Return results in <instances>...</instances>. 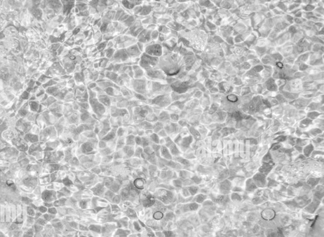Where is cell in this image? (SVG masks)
I'll list each match as a JSON object with an SVG mask.
<instances>
[{"mask_svg":"<svg viewBox=\"0 0 324 237\" xmlns=\"http://www.w3.org/2000/svg\"><path fill=\"white\" fill-rule=\"evenodd\" d=\"M159 58V57L151 56L145 52H143L140 56L139 65L144 71L154 69L157 67Z\"/></svg>","mask_w":324,"mask_h":237,"instance_id":"cell-2","label":"cell"},{"mask_svg":"<svg viewBox=\"0 0 324 237\" xmlns=\"http://www.w3.org/2000/svg\"><path fill=\"white\" fill-rule=\"evenodd\" d=\"M188 191L189 192L191 195L194 196L197 194V192L199 191V188L196 186H190L188 188Z\"/></svg>","mask_w":324,"mask_h":237,"instance_id":"cell-43","label":"cell"},{"mask_svg":"<svg viewBox=\"0 0 324 237\" xmlns=\"http://www.w3.org/2000/svg\"><path fill=\"white\" fill-rule=\"evenodd\" d=\"M136 20H137L136 17L135 16V15H134V14H132V15H130V16L126 20L124 21V22H122V23L124 24V26H125V27L127 28H130V27L132 26V25H134V23L136 22Z\"/></svg>","mask_w":324,"mask_h":237,"instance_id":"cell-22","label":"cell"},{"mask_svg":"<svg viewBox=\"0 0 324 237\" xmlns=\"http://www.w3.org/2000/svg\"><path fill=\"white\" fill-rule=\"evenodd\" d=\"M145 77L149 80L154 81H166L167 75L163 71L157 67L145 71Z\"/></svg>","mask_w":324,"mask_h":237,"instance_id":"cell-7","label":"cell"},{"mask_svg":"<svg viewBox=\"0 0 324 237\" xmlns=\"http://www.w3.org/2000/svg\"><path fill=\"white\" fill-rule=\"evenodd\" d=\"M126 51L130 59H134V58L140 57V56L142 54V52L139 51L136 43L127 48Z\"/></svg>","mask_w":324,"mask_h":237,"instance_id":"cell-12","label":"cell"},{"mask_svg":"<svg viewBox=\"0 0 324 237\" xmlns=\"http://www.w3.org/2000/svg\"><path fill=\"white\" fill-rule=\"evenodd\" d=\"M115 36H115V34H113V33H105V34L103 35V41H106V42L112 41L113 40V38H115Z\"/></svg>","mask_w":324,"mask_h":237,"instance_id":"cell-39","label":"cell"},{"mask_svg":"<svg viewBox=\"0 0 324 237\" xmlns=\"http://www.w3.org/2000/svg\"><path fill=\"white\" fill-rule=\"evenodd\" d=\"M107 43L108 42L106 41H102L100 43H98L97 45H96V48H97V50L98 52H102V51H104L106 50V46H107Z\"/></svg>","mask_w":324,"mask_h":237,"instance_id":"cell-35","label":"cell"},{"mask_svg":"<svg viewBox=\"0 0 324 237\" xmlns=\"http://www.w3.org/2000/svg\"><path fill=\"white\" fill-rule=\"evenodd\" d=\"M92 171L94 172V173H95L96 174H99L101 172V169L98 167H93V168H92Z\"/></svg>","mask_w":324,"mask_h":237,"instance_id":"cell-63","label":"cell"},{"mask_svg":"<svg viewBox=\"0 0 324 237\" xmlns=\"http://www.w3.org/2000/svg\"><path fill=\"white\" fill-rule=\"evenodd\" d=\"M97 99L98 101L101 104H102L105 107L110 108V106L112 105V103H111L110 97L106 95L105 91L99 93L97 94Z\"/></svg>","mask_w":324,"mask_h":237,"instance_id":"cell-13","label":"cell"},{"mask_svg":"<svg viewBox=\"0 0 324 237\" xmlns=\"http://www.w3.org/2000/svg\"><path fill=\"white\" fill-rule=\"evenodd\" d=\"M158 121L161 122L163 124H166L170 121V113L168 111L163 110L158 116Z\"/></svg>","mask_w":324,"mask_h":237,"instance_id":"cell-18","label":"cell"},{"mask_svg":"<svg viewBox=\"0 0 324 237\" xmlns=\"http://www.w3.org/2000/svg\"><path fill=\"white\" fill-rule=\"evenodd\" d=\"M159 151H160L161 156L163 158H165L166 159H172V154H170V151H169V149H168V148L166 147L165 146H161L160 149H159Z\"/></svg>","mask_w":324,"mask_h":237,"instance_id":"cell-21","label":"cell"},{"mask_svg":"<svg viewBox=\"0 0 324 237\" xmlns=\"http://www.w3.org/2000/svg\"><path fill=\"white\" fill-rule=\"evenodd\" d=\"M159 32L157 30H153L151 31V41H155L157 42V40H158V36H159Z\"/></svg>","mask_w":324,"mask_h":237,"instance_id":"cell-41","label":"cell"},{"mask_svg":"<svg viewBox=\"0 0 324 237\" xmlns=\"http://www.w3.org/2000/svg\"><path fill=\"white\" fill-rule=\"evenodd\" d=\"M97 86H98V85H97V83H96V82H94V81H91V82H89V83H88V84L86 85L87 88L90 89V90H93Z\"/></svg>","mask_w":324,"mask_h":237,"instance_id":"cell-53","label":"cell"},{"mask_svg":"<svg viewBox=\"0 0 324 237\" xmlns=\"http://www.w3.org/2000/svg\"><path fill=\"white\" fill-rule=\"evenodd\" d=\"M74 80L75 81V83L77 84H79V85H81V84H84L85 85V78H84V73H83V71H82L79 72H75L74 73Z\"/></svg>","mask_w":324,"mask_h":237,"instance_id":"cell-20","label":"cell"},{"mask_svg":"<svg viewBox=\"0 0 324 237\" xmlns=\"http://www.w3.org/2000/svg\"><path fill=\"white\" fill-rule=\"evenodd\" d=\"M154 195L157 197L158 199L166 204H170L173 199V193L165 189H158L154 193Z\"/></svg>","mask_w":324,"mask_h":237,"instance_id":"cell-9","label":"cell"},{"mask_svg":"<svg viewBox=\"0 0 324 237\" xmlns=\"http://www.w3.org/2000/svg\"><path fill=\"white\" fill-rule=\"evenodd\" d=\"M77 103H78L80 108L83 109L84 110H86L87 111H89V109L91 108L89 101L88 102H78V101H77Z\"/></svg>","mask_w":324,"mask_h":237,"instance_id":"cell-45","label":"cell"},{"mask_svg":"<svg viewBox=\"0 0 324 237\" xmlns=\"http://www.w3.org/2000/svg\"><path fill=\"white\" fill-rule=\"evenodd\" d=\"M105 197L106 198V199L108 200H110V201H112V199L113 198L115 194L114 193L111 191H106V192L105 193Z\"/></svg>","mask_w":324,"mask_h":237,"instance_id":"cell-44","label":"cell"},{"mask_svg":"<svg viewBox=\"0 0 324 237\" xmlns=\"http://www.w3.org/2000/svg\"><path fill=\"white\" fill-rule=\"evenodd\" d=\"M173 182V186H175L176 187L180 188L182 186V182H181L179 180H174Z\"/></svg>","mask_w":324,"mask_h":237,"instance_id":"cell-59","label":"cell"},{"mask_svg":"<svg viewBox=\"0 0 324 237\" xmlns=\"http://www.w3.org/2000/svg\"><path fill=\"white\" fill-rule=\"evenodd\" d=\"M157 134L158 135V136L159 137V138H166L167 136H168L167 134L166 133L165 130H164V129L161 130L160 131H159Z\"/></svg>","mask_w":324,"mask_h":237,"instance_id":"cell-58","label":"cell"},{"mask_svg":"<svg viewBox=\"0 0 324 237\" xmlns=\"http://www.w3.org/2000/svg\"><path fill=\"white\" fill-rule=\"evenodd\" d=\"M205 199H206V196L204 194L197 195L196 197L195 198V199L196 200V202L197 203H201L205 201Z\"/></svg>","mask_w":324,"mask_h":237,"instance_id":"cell-47","label":"cell"},{"mask_svg":"<svg viewBox=\"0 0 324 237\" xmlns=\"http://www.w3.org/2000/svg\"><path fill=\"white\" fill-rule=\"evenodd\" d=\"M125 12V9H124L122 7H121L119 9H118L117 11L115 12V17H114V19H113V22H115V21H118V19L120 18V17L122 15V14Z\"/></svg>","mask_w":324,"mask_h":237,"instance_id":"cell-34","label":"cell"},{"mask_svg":"<svg viewBox=\"0 0 324 237\" xmlns=\"http://www.w3.org/2000/svg\"><path fill=\"white\" fill-rule=\"evenodd\" d=\"M120 66H121V64H115L114 67H113V72H116V73L118 74V70H119L120 67Z\"/></svg>","mask_w":324,"mask_h":237,"instance_id":"cell-62","label":"cell"},{"mask_svg":"<svg viewBox=\"0 0 324 237\" xmlns=\"http://www.w3.org/2000/svg\"><path fill=\"white\" fill-rule=\"evenodd\" d=\"M136 44L139 48V51H141L142 53H143L144 52V49H145V47H146V44L144 43H142V42H137Z\"/></svg>","mask_w":324,"mask_h":237,"instance_id":"cell-54","label":"cell"},{"mask_svg":"<svg viewBox=\"0 0 324 237\" xmlns=\"http://www.w3.org/2000/svg\"><path fill=\"white\" fill-rule=\"evenodd\" d=\"M125 133V129L124 127H119L117 130V136L118 137L124 136Z\"/></svg>","mask_w":324,"mask_h":237,"instance_id":"cell-46","label":"cell"},{"mask_svg":"<svg viewBox=\"0 0 324 237\" xmlns=\"http://www.w3.org/2000/svg\"><path fill=\"white\" fill-rule=\"evenodd\" d=\"M149 139H150L151 143H156V144H159V137L158 136V135L156 133H153L150 136H149Z\"/></svg>","mask_w":324,"mask_h":237,"instance_id":"cell-40","label":"cell"},{"mask_svg":"<svg viewBox=\"0 0 324 237\" xmlns=\"http://www.w3.org/2000/svg\"><path fill=\"white\" fill-rule=\"evenodd\" d=\"M163 128H164V124L161 122L157 121L155 123L153 124L152 130L154 133L158 134L161 130L163 129Z\"/></svg>","mask_w":324,"mask_h":237,"instance_id":"cell-28","label":"cell"},{"mask_svg":"<svg viewBox=\"0 0 324 237\" xmlns=\"http://www.w3.org/2000/svg\"><path fill=\"white\" fill-rule=\"evenodd\" d=\"M145 120L152 124L155 123L156 122L158 121V117L155 114H154L153 112H150L146 116V117H145Z\"/></svg>","mask_w":324,"mask_h":237,"instance_id":"cell-26","label":"cell"},{"mask_svg":"<svg viewBox=\"0 0 324 237\" xmlns=\"http://www.w3.org/2000/svg\"><path fill=\"white\" fill-rule=\"evenodd\" d=\"M132 68L134 72L133 79H140L145 76V71L139 66V65L132 66Z\"/></svg>","mask_w":324,"mask_h":237,"instance_id":"cell-16","label":"cell"},{"mask_svg":"<svg viewBox=\"0 0 324 237\" xmlns=\"http://www.w3.org/2000/svg\"><path fill=\"white\" fill-rule=\"evenodd\" d=\"M116 49H114V48H111V49H106L105 51V57L107 58V59H108L109 60L112 58L114 54V53L115 52Z\"/></svg>","mask_w":324,"mask_h":237,"instance_id":"cell-37","label":"cell"},{"mask_svg":"<svg viewBox=\"0 0 324 237\" xmlns=\"http://www.w3.org/2000/svg\"><path fill=\"white\" fill-rule=\"evenodd\" d=\"M151 30H149L146 28H144L143 30L139 33L138 36L136 37V39L138 42H142L146 44V43L150 42L151 39Z\"/></svg>","mask_w":324,"mask_h":237,"instance_id":"cell-11","label":"cell"},{"mask_svg":"<svg viewBox=\"0 0 324 237\" xmlns=\"http://www.w3.org/2000/svg\"><path fill=\"white\" fill-rule=\"evenodd\" d=\"M179 115H178L176 113H170V120L172 121H173L172 122H175L176 121H177L179 119Z\"/></svg>","mask_w":324,"mask_h":237,"instance_id":"cell-50","label":"cell"},{"mask_svg":"<svg viewBox=\"0 0 324 237\" xmlns=\"http://www.w3.org/2000/svg\"><path fill=\"white\" fill-rule=\"evenodd\" d=\"M190 172L186 171H181L179 172V176L182 178H187L189 177Z\"/></svg>","mask_w":324,"mask_h":237,"instance_id":"cell-56","label":"cell"},{"mask_svg":"<svg viewBox=\"0 0 324 237\" xmlns=\"http://www.w3.org/2000/svg\"><path fill=\"white\" fill-rule=\"evenodd\" d=\"M135 143L137 145H142V139L141 137L139 136H135Z\"/></svg>","mask_w":324,"mask_h":237,"instance_id":"cell-60","label":"cell"},{"mask_svg":"<svg viewBox=\"0 0 324 237\" xmlns=\"http://www.w3.org/2000/svg\"><path fill=\"white\" fill-rule=\"evenodd\" d=\"M64 4V14L66 17L69 16L71 13V12L75 7V1H62Z\"/></svg>","mask_w":324,"mask_h":237,"instance_id":"cell-17","label":"cell"},{"mask_svg":"<svg viewBox=\"0 0 324 237\" xmlns=\"http://www.w3.org/2000/svg\"><path fill=\"white\" fill-rule=\"evenodd\" d=\"M88 3L89 1H75V7L77 9H78L79 13L80 12L88 10V8H89Z\"/></svg>","mask_w":324,"mask_h":237,"instance_id":"cell-19","label":"cell"},{"mask_svg":"<svg viewBox=\"0 0 324 237\" xmlns=\"http://www.w3.org/2000/svg\"><path fill=\"white\" fill-rule=\"evenodd\" d=\"M143 1H121L120 4L122 8L128 9V10H132V9L138 5H142Z\"/></svg>","mask_w":324,"mask_h":237,"instance_id":"cell-14","label":"cell"},{"mask_svg":"<svg viewBox=\"0 0 324 237\" xmlns=\"http://www.w3.org/2000/svg\"><path fill=\"white\" fill-rule=\"evenodd\" d=\"M113 67H114V65L112 63V62H110L109 65L107 66V67L105 68V70L106 71H113Z\"/></svg>","mask_w":324,"mask_h":237,"instance_id":"cell-61","label":"cell"},{"mask_svg":"<svg viewBox=\"0 0 324 237\" xmlns=\"http://www.w3.org/2000/svg\"><path fill=\"white\" fill-rule=\"evenodd\" d=\"M172 103L170 94L158 95L151 99V105L161 109H167Z\"/></svg>","mask_w":324,"mask_h":237,"instance_id":"cell-4","label":"cell"},{"mask_svg":"<svg viewBox=\"0 0 324 237\" xmlns=\"http://www.w3.org/2000/svg\"><path fill=\"white\" fill-rule=\"evenodd\" d=\"M157 30L159 32V33L167 36L169 33H170L172 30L169 28L167 25H158Z\"/></svg>","mask_w":324,"mask_h":237,"instance_id":"cell-27","label":"cell"},{"mask_svg":"<svg viewBox=\"0 0 324 237\" xmlns=\"http://www.w3.org/2000/svg\"><path fill=\"white\" fill-rule=\"evenodd\" d=\"M114 90L115 88H113V87H108V88L104 90V91L106 95L111 97V96H114Z\"/></svg>","mask_w":324,"mask_h":237,"instance_id":"cell-42","label":"cell"},{"mask_svg":"<svg viewBox=\"0 0 324 237\" xmlns=\"http://www.w3.org/2000/svg\"><path fill=\"white\" fill-rule=\"evenodd\" d=\"M87 90H88L89 99L97 98V93H96L95 91H94L93 90H90V89H88V88H87Z\"/></svg>","mask_w":324,"mask_h":237,"instance_id":"cell-51","label":"cell"},{"mask_svg":"<svg viewBox=\"0 0 324 237\" xmlns=\"http://www.w3.org/2000/svg\"><path fill=\"white\" fill-rule=\"evenodd\" d=\"M130 59L127 54L126 49H118L115 51L113 57L110 59V61L115 64H124Z\"/></svg>","mask_w":324,"mask_h":237,"instance_id":"cell-8","label":"cell"},{"mask_svg":"<svg viewBox=\"0 0 324 237\" xmlns=\"http://www.w3.org/2000/svg\"><path fill=\"white\" fill-rule=\"evenodd\" d=\"M125 144V138L123 137H118V139L116 141V148L117 149H120L121 148H123Z\"/></svg>","mask_w":324,"mask_h":237,"instance_id":"cell-32","label":"cell"},{"mask_svg":"<svg viewBox=\"0 0 324 237\" xmlns=\"http://www.w3.org/2000/svg\"><path fill=\"white\" fill-rule=\"evenodd\" d=\"M163 217V212L162 211H158L154 212V213L153 214V217L155 220H161Z\"/></svg>","mask_w":324,"mask_h":237,"instance_id":"cell-49","label":"cell"},{"mask_svg":"<svg viewBox=\"0 0 324 237\" xmlns=\"http://www.w3.org/2000/svg\"><path fill=\"white\" fill-rule=\"evenodd\" d=\"M144 52L151 56L160 57L163 55V47L158 42L151 41L146 44Z\"/></svg>","mask_w":324,"mask_h":237,"instance_id":"cell-3","label":"cell"},{"mask_svg":"<svg viewBox=\"0 0 324 237\" xmlns=\"http://www.w3.org/2000/svg\"><path fill=\"white\" fill-rule=\"evenodd\" d=\"M121 196H119V195H116V196H114L113 198L112 199V202L114 204H118L120 203V200H121Z\"/></svg>","mask_w":324,"mask_h":237,"instance_id":"cell-55","label":"cell"},{"mask_svg":"<svg viewBox=\"0 0 324 237\" xmlns=\"http://www.w3.org/2000/svg\"><path fill=\"white\" fill-rule=\"evenodd\" d=\"M88 204H89V202L87 200H83L81 201L80 202H79V206L80 207H81L82 209H86L88 208Z\"/></svg>","mask_w":324,"mask_h":237,"instance_id":"cell-52","label":"cell"},{"mask_svg":"<svg viewBox=\"0 0 324 237\" xmlns=\"http://www.w3.org/2000/svg\"><path fill=\"white\" fill-rule=\"evenodd\" d=\"M105 77L106 79H108V80L111 81L113 82V83H115V81H117L118 77V75L117 73H116V72H114L113 71H106L105 72Z\"/></svg>","mask_w":324,"mask_h":237,"instance_id":"cell-24","label":"cell"},{"mask_svg":"<svg viewBox=\"0 0 324 237\" xmlns=\"http://www.w3.org/2000/svg\"><path fill=\"white\" fill-rule=\"evenodd\" d=\"M93 40L94 42V44L95 46L103 41V34L100 32L99 30L93 33Z\"/></svg>","mask_w":324,"mask_h":237,"instance_id":"cell-25","label":"cell"},{"mask_svg":"<svg viewBox=\"0 0 324 237\" xmlns=\"http://www.w3.org/2000/svg\"><path fill=\"white\" fill-rule=\"evenodd\" d=\"M135 136L134 135H132V134H129L128 135V136L125 138V144L127 145V146H134L135 145Z\"/></svg>","mask_w":324,"mask_h":237,"instance_id":"cell-31","label":"cell"},{"mask_svg":"<svg viewBox=\"0 0 324 237\" xmlns=\"http://www.w3.org/2000/svg\"><path fill=\"white\" fill-rule=\"evenodd\" d=\"M246 188L248 191L250 192H254L256 188V186L254 183L253 180L252 179H249L246 182Z\"/></svg>","mask_w":324,"mask_h":237,"instance_id":"cell-30","label":"cell"},{"mask_svg":"<svg viewBox=\"0 0 324 237\" xmlns=\"http://www.w3.org/2000/svg\"><path fill=\"white\" fill-rule=\"evenodd\" d=\"M130 16V14L129 13H128L126 11H125V12L122 14V16L120 17V18L118 19V22H120V23H122L124 22V21H125L127 20V19Z\"/></svg>","mask_w":324,"mask_h":237,"instance_id":"cell-48","label":"cell"},{"mask_svg":"<svg viewBox=\"0 0 324 237\" xmlns=\"http://www.w3.org/2000/svg\"><path fill=\"white\" fill-rule=\"evenodd\" d=\"M145 183H146V182H145L144 179H143V178H138L134 180V184L137 188H139V189H143L144 187Z\"/></svg>","mask_w":324,"mask_h":237,"instance_id":"cell-29","label":"cell"},{"mask_svg":"<svg viewBox=\"0 0 324 237\" xmlns=\"http://www.w3.org/2000/svg\"><path fill=\"white\" fill-rule=\"evenodd\" d=\"M313 149V147L312 145H309V146H306L303 149V154L306 157H308L310 156V154L312 153V151Z\"/></svg>","mask_w":324,"mask_h":237,"instance_id":"cell-36","label":"cell"},{"mask_svg":"<svg viewBox=\"0 0 324 237\" xmlns=\"http://www.w3.org/2000/svg\"><path fill=\"white\" fill-rule=\"evenodd\" d=\"M110 62V60L106 57L101 58L99 61V67L105 69Z\"/></svg>","mask_w":324,"mask_h":237,"instance_id":"cell-33","label":"cell"},{"mask_svg":"<svg viewBox=\"0 0 324 237\" xmlns=\"http://www.w3.org/2000/svg\"><path fill=\"white\" fill-rule=\"evenodd\" d=\"M181 58L178 53L169 52L159 58L157 68L163 71L167 76H173L180 71Z\"/></svg>","mask_w":324,"mask_h":237,"instance_id":"cell-1","label":"cell"},{"mask_svg":"<svg viewBox=\"0 0 324 237\" xmlns=\"http://www.w3.org/2000/svg\"><path fill=\"white\" fill-rule=\"evenodd\" d=\"M146 81L147 79L145 76L140 79H132L131 90L134 92L146 96L147 93Z\"/></svg>","mask_w":324,"mask_h":237,"instance_id":"cell-5","label":"cell"},{"mask_svg":"<svg viewBox=\"0 0 324 237\" xmlns=\"http://www.w3.org/2000/svg\"><path fill=\"white\" fill-rule=\"evenodd\" d=\"M98 147L99 149H103L107 147V143L103 141V140H101L100 141L98 142Z\"/></svg>","mask_w":324,"mask_h":237,"instance_id":"cell-57","label":"cell"},{"mask_svg":"<svg viewBox=\"0 0 324 237\" xmlns=\"http://www.w3.org/2000/svg\"><path fill=\"white\" fill-rule=\"evenodd\" d=\"M153 124L152 123L147 122V121H146V120H144V121L141 122V123L137 124V126L138 129H142V130H149V129H153Z\"/></svg>","mask_w":324,"mask_h":237,"instance_id":"cell-23","label":"cell"},{"mask_svg":"<svg viewBox=\"0 0 324 237\" xmlns=\"http://www.w3.org/2000/svg\"><path fill=\"white\" fill-rule=\"evenodd\" d=\"M143 29H144V27L141 23V21L137 18V20L136 22L134 23V25L130 27V28H129L130 36L134 38H136V37L138 36V35L141 33V32L143 30Z\"/></svg>","mask_w":324,"mask_h":237,"instance_id":"cell-10","label":"cell"},{"mask_svg":"<svg viewBox=\"0 0 324 237\" xmlns=\"http://www.w3.org/2000/svg\"><path fill=\"white\" fill-rule=\"evenodd\" d=\"M89 104L94 114L99 119L102 118L106 112V107L99 102L97 98L89 99Z\"/></svg>","mask_w":324,"mask_h":237,"instance_id":"cell-6","label":"cell"},{"mask_svg":"<svg viewBox=\"0 0 324 237\" xmlns=\"http://www.w3.org/2000/svg\"><path fill=\"white\" fill-rule=\"evenodd\" d=\"M253 180L254 183H255V185H256L257 186L260 187H265V185L266 183V180H265V176L262 173H256V175L253 177Z\"/></svg>","mask_w":324,"mask_h":237,"instance_id":"cell-15","label":"cell"},{"mask_svg":"<svg viewBox=\"0 0 324 237\" xmlns=\"http://www.w3.org/2000/svg\"><path fill=\"white\" fill-rule=\"evenodd\" d=\"M90 117H91V114H90V112H89V111H88V112L81 114V115L80 116V119L82 122L84 123Z\"/></svg>","mask_w":324,"mask_h":237,"instance_id":"cell-38","label":"cell"}]
</instances>
